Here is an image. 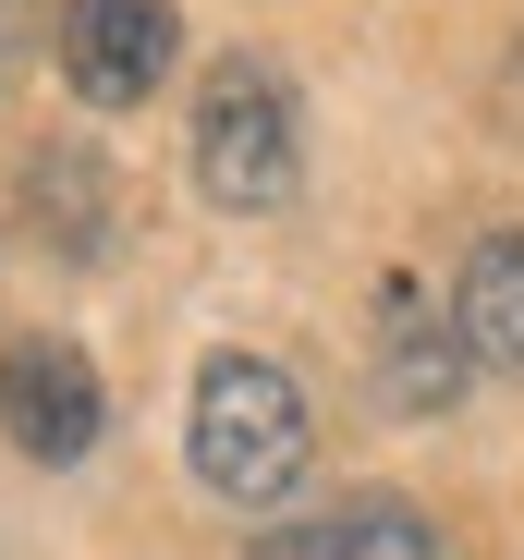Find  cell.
I'll return each mask as SVG.
<instances>
[{"mask_svg":"<svg viewBox=\"0 0 524 560\" xmlns=\"http://www.w3.org/2000/svg\"><path fill=\"white\" fill-rule=\"evenodd\" d=\"M184 451H196V476H208L232 512H269V500L305 476V451H317L293 365H269V353H208V365H196Z\"/></svg>","mask_w":524,"mask_h":560,"instance_id":"obj_1","label":"cell"},{"mask_svg":"<svg viewBox=\"0 0 524 560\" xmlns=\"http://www.w3.org/2000/svg\"><path fill=\"white\" fill-rule=\"evenodd\" d=\"M452 317H464L476 365H512V378H524V232H488V244L464 256V293H452Z\"/></svg>","mask_w":524,"mask_h":560,"instance_id":"obj_8","label":"cell"},{"mask_svg":"<svg viewBox=\"0 0 524 560\" xmlns=\"http://www.w3.org/2000/svg\"><path fill=\"white\" fill-rule=\"evenodd\" d=\"M25 37H37V0H0V73L25 61Z\"/></svg>","mask_w":524,"mask_h":560,"instance_id":"obj_9","label":"cell"},{"mask_svg":"<svg viewBox=\"0 0 524 560\" xmlns=\"http://www.w3.org/2000/svg\"><path fill=\"white\" fill-rule=\"evenodd\" d=\"M196 183L220 208H244V220H269V208H293V183H305V110H293V85L269 73V61H208V85H196Z\"/></svg>","mask_w":524,"mask_h":560,"instance_id":"obj_2","label":"cell"},{"mask_svg":"<svg viewBox=\"0 0 524 560\" xmlns=\"http://www.w3.org/2000/svg\"><path fill=\"white\" fill-rule=\"evenodd\" d=\"M171 37H184V25H171V0H61V25H49V49H61V73H73L85 110L159 98Z\"/></svg>","mask_w":524,"mask_h":560,"instance_id":"obj_4","label":"cell"},{"mask_svg":"<svg viewBox=\"0 0 524 560\" xmlns=\"http://www.w3.org/2000/svg\"><path fill=\"white\" fill-rule=\"evenodd\" d=\"M25 220H37V244L73 256V268H85V256H110V232H123V183H110V159H98V147H73V135L37 147V159H25Z\"/></svg>","mask_w":524,"mask_h":560,"instance_id":"obj_6","label":"cell"},{"mask_svg":"<svg viewBox=\"0 0 524 560\" xmlns=\"http://www.w3.org/2000/svg\"><path fill=\"white\" fill-rule=\"evenodd\" d=\"M256 560H440V536H427L415 500L366 488V500H329V512H305V524H269Z\"/></svg>","mask_w":524,"mask_h":560,"instance_id":"obj_7","label":"cell"},{"mask_svg":"<svg viewBox=\"0 0 524 560\" xmlns=\"http://www.w3.org/2000/svg\"><path fill=\"white\" fill-rule=\"evenodd\" d=\"M464 365H476L464 317L427 305V280H391V293H379V378H391V402H403V415L464 402Z\"/></svg>","mask_w":524,"mask_h":560,"instance_id":"obj_5","label":"cell"},{"mask_svg":"<svg viewBox=\"0 0 524 560\" xmlns=\"http://www.w3.org/2000/svg\"><path fill=\"white\" fill-rule=\"evenodd\" d=\"M0 427H13L25 463H85L98 427H110V390H98V365L73 341L25 329V341H0Z\"/></svg>","mask_w":524,"mask_h":560,"instance_id":"obj_3","label":"cell"}]
</instances>
